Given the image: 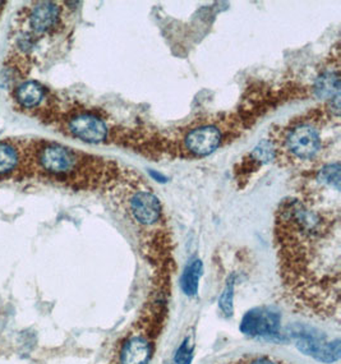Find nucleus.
I'll use <instances>...</instances> for the list:
<instances>
[{
  "instance_id": "obj_1",
  "label": "nucleus",
  "mask_w": 341,
  "mask_h": 364,
  "mask_svg": "<svg viewBox=\"0 0 341 364\" xmlns=\"http://www.w3.org/2000/svg\"><path fill=\"white\" fill-rule=\"evenodd\" d=\"M291 336L296 340V346L298 351H302L304 356L313 358L317 362L321 363H336L340 359V340L336 339L333 341H328L325 338L320 336V334H315L312 330H306L301 327H296L291 331Z\"/></svg>"
},
{
  "instance_id": "obj_2",
  "label": "nucleus",
  "mask_w": 341,
  "mask_h": 364,
  "mask_svg": "<svg viewBox=\"0 0 341 364\" xmlns=\"http://www.w3.org/2000/svg\"><path fill=\"white\" fill-rule=\"evenodd\" d=\"M280 313L267 307H258L243 316L239 329L250 338H280Z\"/></svg>"
},
{
  "instance_id": "obj_3",
  "label": "nucleus",
  "mask_w": 341,
  "mask_h": 364,
  "mask_svg": "<svg viewBox=\"0 0 341 364\" xmlns=\"http://www.w3.org/2000/svg\"><path fill=\"white\" fill-rule=\"evenodd\" d=\"M39 163L46 173L52 176H64L77 169L79 157L74 151L58 143H46L40 150Z\"/></svg>"
},
{
  "instance_id": "obj_4",
  "label": "nucleus",
  "mask_w": 341,
  "mask_h": 364,
  "mask_svg": "<svg viewBox=\"0 0 341 364\" xmlns=\"http://www.w3.org/2000/svg\"><path fill=\"white\" fill-rule=\"evenodd\" d=\"M287 146L298 159H311L321 149V138L313 127L302 124L289 132Z\"/></svg>"
},
{
  "instance_id": "obj_5",
  "label": "nucleus",
  "mask_w": 341,
  "mask_h": 364,
  "mask_svg": "<svg viewBox=\"0 0 341 364\" xmlns=\"http://www.w3.org/2000/svg\"><path fill=\"white\" fill-rule=\"evenodd\" d=\"M223 141L221 130L215 125H202L190 130L185 137V149L193 157H204L219 149Z\"/></svg>"
},
{
  "instance_id": "obj_6",
  "label": "nucleus",
  "mask_w": 341,
  "mask_h": 364,
  "mask_svg": "<svg viewBox=\"0 0 341 364\" xmlns=\"http://www.w3.org/2000/svg\"><path fill=\"white\" fill-rule=\"evenodd\" d=\"M73 136L87 143L104 142L108 137V125L103 119L92 114H79L68 123Z\"/></svg>"
},
{
  "instance_id": "obj_7",
  "label": "nucleus",
  "mask_w": 341,
  "mask_h": 364,
  "mask_svg": "<svg viewBox=\"0 0 341 364\" xmlns=\"http://www.w3.org/2000/svg\"><path fill=\"white\" fill-rule=\"evenodd\" d=\"M129 212L138 224L144 227H151L161 217V205L156 195L141 190L132 195Z\"/></svg>"
},
{
  "instance_id": "obj_8",
  "label": "nucleus",
  "mask_w": 341,
  "mask_h": 364,
  "mask_svg": "<svg viewBox=\"0 0 341 364\" xmlns=\"http://www.w3.org/2000/svg\"><path fill=\"white\" fill-rule=\"evenodd\" d=\"M152 341L150 335L133 334L125 340L120 353V364H149L152 357Z\"/></svg>"
},
{
  "instance_id": "obj_9",
  "label": "nucleus",
  "mask_w": 341,
  "mask_h": 364,
  "mask_svg": "<svg viewBox=\"0 0 341 364\" xmlns=\"http://www.w3.org/2000/svg\"><path fill=\"white\" fill-rule=\"evenodd\" d=\"M60 18V8L53 1H41L30 14V25L35 33H44L53 30Z\"/></svg>"
},
{
  "instance_id": "obj_10",
  "label": "nucleus",
  "mask_w": 341,
  "mask_h": 364,
  "mask_svg": "<svg viewBox=\"0 0 341 364\" xmlns=\"http://www.w3.org/2000/svg\"><path fill=\"white\" fill-rule=\"evenodd\" d=\"M204 273V265L200 258L190 261L184 268L180 278V288L187 297H195L198 293L200 280Z\"/></svg>"
},
{
  "instance_id": "obj_11",
  "label": "nucleus",
  "mask_w": 341,
  "mask_h": 364,
  "mask_svg": "<svg viewBox=\"0 0 341 364\" xmlns=\"http://www.w3.org/2000/svg\"><path fill=\"white\" fill-rule=\"evenodd\" d=\"M45 98V89L36 81H27L16 90V98L21 106L33 109Z\"/></svg>"
},
{
  "instance_id": "obj_12",
  "label": "nucleus",
  "mask_w": 341,
  "mask_h": 364,
  "mask_svg": "<svg viewBox=\"0 0 341 364\" xmlns=\"http://www.w3.org/2000/svg\"><path fill=\"white\" fill-rule=\"evenodd\" d=\"M315 91L318 98H333L340 96V79L334 72H326L321 74L316 82Z\"/></svg>"
},
{
  "instance_id": "obj_13",
  "label": "nucleus",
  "mask_w": 341,
  "mask_h": 364,
  "mask_svg": "<svg viewBox=\"0 0 341 364\" xmlns=\"http://www.w3.org/2000/svg\"><path fill=\"white\" fill-rule=\"evenodd\" d=\"M20 155L12 144L0 142V176L11 173L18 165Z\"/></svg>"
},
{
  "instance_id": "obj_14",
  "label": "nucleus",
  "mask_w": 341,
  "mask_h": 364,
  "mask_svg": "<svg viewBox=\"0 0 341 364\" xmlns=\"http://www.w3.org/2000/svg\"><path fill=\"white\" fill-rule=\"evenodd\" d=\"M234 285H236V280L231 275L226 281L223 293L219 298V308L223 312L224 316L228 319L233 317V314H234Z\"/></svg>"
},
{
  "instance_id": "obj_15",
  "label": "nucleus",
  "mask_w": 341,
  "mask_h": 364,
  "mask_svg": "<svg viewBox=\"0 0 341 364\" xmlns=\"http://www.w3.org/2000/svg\"><path fill=\"white\" fill-rule=\"evenodd\" d=\"M320 179L322 183L339 190L340 189V164H331L325 166L320 173Z\"/></svg>"
},
{
  "instance_id": "obj_16",
  "label": "nucleus",
  "mask_w": 341,
  "mask_h": 364,
  "mask_svg": "<svg viewBox=\"0 0 341 364\" xmlns=\"http://www.w3.org/2000/svg\"><path fill=\"white\" fill-rule=\"evenodd\" d=\"M193 359V348L190 345V339H184L183 343L178 348L177 353L174 356V363L183 364L187 360Z\"/></svg>"
},
{
  "instance_id": "obj_17",
  "label": "nucleus",
  "mask_w": 341,
  "mask_h": 364,
  "mask_svg": "<svg viewBox=\"0 0 341 364\" xmlns=\"http://www.w3.org/2000/svg\"><path fill=\"white\" fill-rule=\"evenodd\" d=\"M248 364H280L277 360H275L274 358L266 357V356H262V357H257L255 359H252L250 363Z\"/></svg>"
},
{
  "instance_id": "obj_18",
  "label": "nucleus",
  "mask_w": 341,
  "mask_h": 364,
  "mask_svg": "<svg viewBox=\"0 0 341 364\" xmlns=\"http://www.w3.org/2000/svg\"><path fill=\"white\" fill-rule=\"evenodd\" d=\"M151 176H154V178H156V179H161V182H165L164 176H161L160 174H156L155 171H151Z\"/></svg>"
},
{
  "instance_id": "obj_19",
  "label": "nucleus",
  "mask_w": 341,
  "mask_h": 364,
  "mask_svg": "<svg viewBox=\"0 0 341 364\" xmlns=\"http://www.w3.org/2000/svg\"><path fill=\"white\" fill-rule=\"evenodd\" d=\"M1 4H3V1H0V6H1Z\"/></svg>"
}]
</instances>
